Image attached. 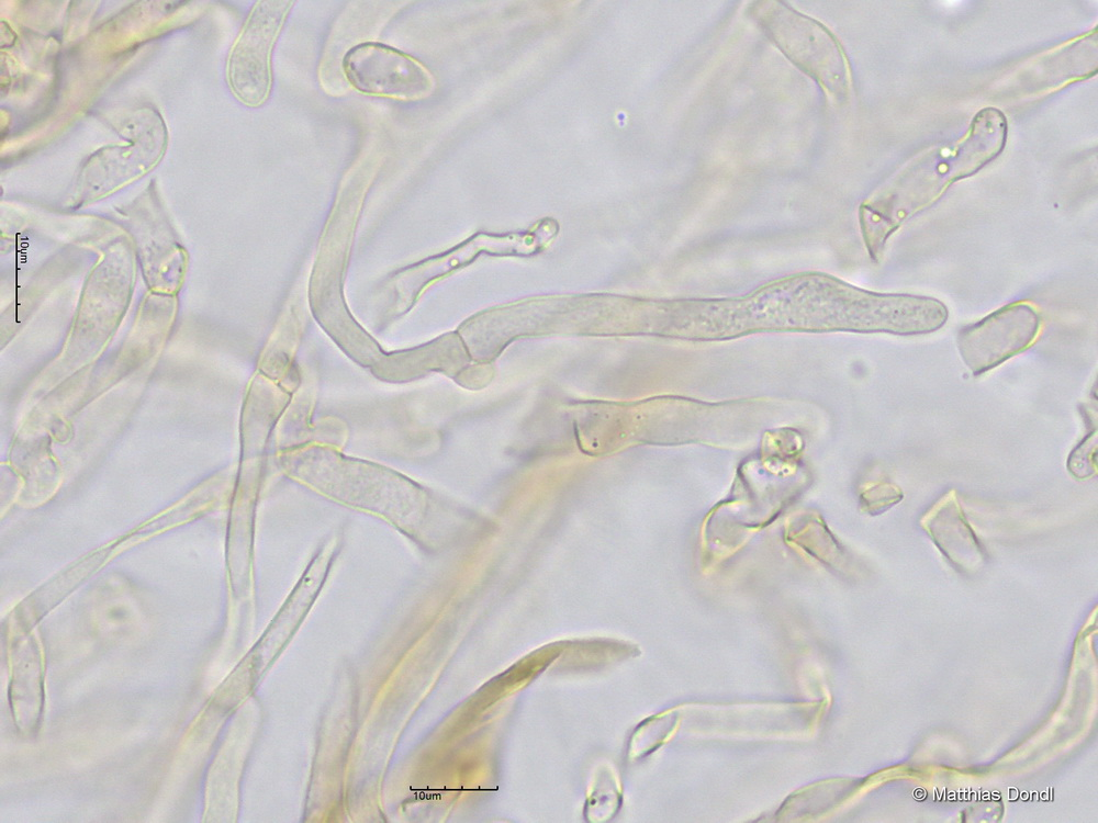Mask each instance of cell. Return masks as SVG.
<instances>
[{
    "label": "cell",
    "instance_id": "obj_1",
    "mask_svg": "<svg viewBox=\"0 0 1098 823\" xmlns=\"http://www.w3.org/2000/svg\"><path fill=\"white\" fill-rule=\"evenodd\" d=\"M750 10L768 38L795 66L834 97L845 94V57L839 42L824 24L781 1H757Z\"/></svg>",
    "mask_w": 1098,
    "mask_h": 823
},
{
    "label": "cell",
    "instance_id": "obj_2",
    "mask_svg": "<svg viewBox=\"0 0 1098 823\" xmlns=\"http://www.w3.org/2000/svg\"><path fill=\"white\" fill-rule=\"evenodd\" d=\"M292 4L287 0L257 2L232 50L229 83L248 106L264 104L270 94L271 53Z\"/></svg>",
    "mask_w": 1098,
    "mask_h": 823
},
{
    "label": "cell",
    "instance_id": "obj_3",
    "mask_svg": "<svg viewBox=\"0 0 1098 823\" xmlns=\"http://www.w3.org/2000/svg\"><path fill=\"white\" fill-rule=\"evenodd\" d=\"M1041 317L1029 304H1007L957 335L959 352L974 375L985 373L1027 350L1038 337Z\"/></svg>",
    "mask_w": 1098,
    "mask_h": 823
},
{
    "label": "cell",
    "instance_id": "obj_4",
    "mask_svg": "<svg viewBox=\"0 0 1098 823\" xmlns=\"http://www.w3.org/2000/svg\"><path fill=\"white\" fill-rule=\"evenodd\" d=\"M348 82L369 95L419 100L434 89L430 72L415 58L380 43H361L343 59Z\"/></svg>",
    "mask_w": 1098,
    "mask_h": 823
}]
</instances>
